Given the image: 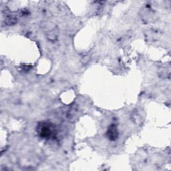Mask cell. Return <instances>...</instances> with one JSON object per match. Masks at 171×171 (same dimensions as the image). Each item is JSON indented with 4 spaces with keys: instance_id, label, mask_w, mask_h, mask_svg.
I'll return each instance as SVG.
<instances>
[{
    "instance_id": "cell-1",
    "label": "cell",
    "mask_w": 171,
    "mask_h": 171,
    "mask_svg": "<svg viewBox=\"0 0 171 171\" xmlns=\"http://www.w3.org/2000/svg\"><path fill=\"white\" fill-rule=\"evenodd\" d=\"M36 132L40 138L46 140L53 138L57 133L55 126L49 122H41L38 123L36 127Z\"/></svg>"
},
{
    "instance_id": "cell-2",
    "label": "cell",
    "mask_w": 171,
    "mask_h": 171,
    "mask_svg": "<svg viewBox=\"0 0 171 171\" xmlns=\"http://www.w3.org/2000/svg\"><path fill=\"white\" fill-rule=\"evenodd\" d=\"M106 136L111 141H114L118 138V131L116 124H111L106 132Z\"/></svg>"
},
{
    "instance_id": "cell-3",
    "label": "cell",
    "mask_w": 171,
    "mask_h": 171,
    "mask_svg": "<svg viewBox=\"0 0 171 171\" xmlns=\"http://www.w3.org/2000/svg\"><path fill=\"white\" fill-rule=\"evenodd\" d=\"M16 21H17V20H16V17L13 16H12V15L7 16L6 18V24L7 25H10L15 24L16 23Z\"/></svg>"
},
{
    "instance_id": "cell-4",
    "label": "cell",
    "mask_w": 171,
    "mask_h": 171,
    "mask_svg": "<svg viewBox=\"0 0 171 171\" xmlns=\"http://www.w3.org/2000/svg\"><path fill=\"white\" fill-rule=\"evenodd\" d=\"M48 38L49 39L53 41V40H55L57 38V33L55 32L54 31H49V34L48 35Z\"/></svg>"
}]
</instances>
